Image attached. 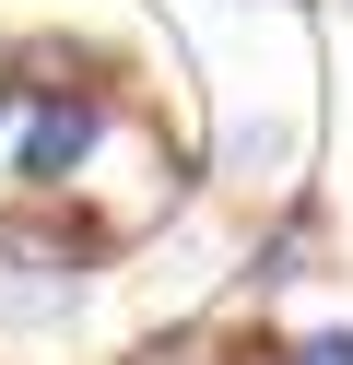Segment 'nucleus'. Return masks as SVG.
<instances>
[{
  "label": "nucleus",
  "instance_id": "2",
  "mask_svg": "<svg viewBox=\"0 0 353 365\" xmlns=\"http://www.w3.org/2000/svg\"><path fill=\"white\" fill-rule=\"evenodd\" d=\"M282 365H353V330H318V341H295Z\"/></svg>",
  "mask_w": 353,
  "mask_h": 365
},
{
  "label": "nucleus",
  "instance_id": "1",
  "mask_svg": "<svg viewBox=\"0 0 353 365\" xmlns=\"http://www.w3.org/2000/svg\"><path fill=\"white\" fill-rule=\"evenodd\" d=\"M130 365H235V330H200V318H188V330H153Z\"/></svg>",
  "mask_w": 353,
  "mask_h": 365
},
{
  "label": "nucleus",
  "instance_id": "3",
  "mask_svg": "<svg viewBox=\"0 0 353 365\" xmlns=\"http://www.w3.org/2000/svg\"><path fill=\"white\" fill-rule=\"evenodd\" d=\"M0 130H12V83H0Z\"/></svg>",
  "mask_w": 353,
  "mask_h": 365
}]
</instances>
